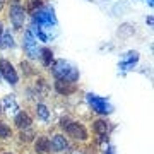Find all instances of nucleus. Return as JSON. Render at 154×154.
<instances>
[{"instance_id":"nucleus-20","label":"nucleus","mask_w":154,"mask_h":154,"mask_svg":"<svg viewBox=\"0 0 154 154\" xmlns=\"http://www.w3.org/2000/svg\"><path fill=\"white\" fill-rule=\"evenodd\" d=\"M43 5V2L41 0H29L28 2V9H26V12H31L33 14L36 9H39V7Z\"/></svg>"},{"instance_id":"nucleus-23","label":"nucleus","mask_w":154,"mask_h":154,"mask_svg":"<svg viewBox=\"0 0 154 154\" xmlns=\"http://www.w3.org/2000/svg\"><path fill=\"white\" fill-rule=\"evenodd\" d=\"M105 154H115V149L111 147V146H108V147H106V151H105Z\"/></svg>"},{"instance_id":"nucleus-24","label":"nucleus","mask_w":154,"mask_h":154,"mask_svg":"<svg viewBox=\"0 0 154 154\" xmlns=\"http://www.w3.org/2000/svg\"><path fill=\"white\" fill-rule=\"evenodd\" d=\"M146 21H147V24H149V26H152V22H154V19H152V16H149L147 19H146Z\"/></svg>"},{"instance_id":"nucleus-2","label":"nucleus","mask_w":154,"mask_h":154,"mask_svg":"<svg viewBox=\"0 0 154 154\" xmlns=\"http://www.w3.org/2000/svg\"><path fill=\"white\" fill-rule=\"evenodd\" d=\"M33 24L38 26H57V17L53 7L41 5L39 9L33 12Z\"/></svg>"},{"instance_id":"nucleus-14","label":"nucleus","mask_w":154,"mask_h":154,"mask_svg":"<svg viewBox=\"0 0 154 154\" xmlns=\"http://www.w3.org/2000/svg\"><path fill=\"white\" fill-rule=\"evenodd\" d=\"M38 58H41L43 67H50L51 65V60H53V51H51L50 48H41L39 50V57Z\"/></svg>"},{"instance_id":"nucleus-28","label":"nucleus","mask_w":154,"mask_h":154,"mask_svg":"<svg viewBox=\"0 0 154 154\" xmlns=\"http://www.w3.org/2000/svg\"><path fill=\"white\" fill-rule=\"evenodd\" d=\"M0 113H2V105H0Z\"/></svg>"},{"instance_id":"nucleus-27","label":"nucleus","mask_w":154,"mask_h":154,"mask_svg":"<svg viewBox=\"0 0 154 154\" xmlns=\"http://www.w3.org/2000/svg\"><path fill=\"white\" fill-rule=\"evenodd\" d=\"M12 2H14V4H19V2H21V0H12Z\"/></svg>"},{"instance_id":"nucleus-16","label":"nucleus","mask_w":154,"mask_h":154,"mask_svg":"<svg viewBox=\"0 0 154 154\" xmlns=\"http://www.w3.org/2000/svg\"><path fill=\"white\" fill-rule=\"evenodd\" d=\"M0 45H2V48H14V36L11 34V31H4Z\"/></svg>"},{"instance_id":"nucleus-22","label":"nucleus","mask_w":154,"mask_h":154,"mask_svg":"<svg viewBox=\"0 0 154 154\" xmlns=\"http://www.w3.org/2000/svg\"><path fill=\"white\" fill-rule=\"evenodd\" d=\"M69 122H70L69 118H62V122H60V127H62V128H65V127L69 125Z\"/></svg>"},{"instance_id":"nucleus-6","label":"nucleus","mask_w":154,"mask_h":154,"mask_svg":"<svg viewBox=\"0 0 154 154\" xmlns=\"http://www.w3.org/2000/svg\"><path fill=\"white\" fill-rule=\"evenodd\" d=\"M63 130L69 134V137L75 139V140H81V142H84V140L89 139L86 127H84L82 123H79V122H69V125H67Z\"/></svg>"},{"instance_id":"nucleus-26","label":"nucleus","mask_w":154,"mask_h":154,"mask_svg":"<svg viewBox=\"0 0 154 154\" xmlns=\"http://www.w3.org/2000/svg\"><path fill=\"white\" fill-rule=\"evenodd\" d=\"M4 7H5V0H0V11H2Z\"/></svg>"},{"instance_id":"nucleus-29","label":"nucleus","mask_w":154,"mask_h":154,"mask_svg":"<svg viewBox=\"0 0 154 154\" xmlns=\"http://www.w3.org/2000/svg\"><path fill=\"white\" fill-rule=\"evenodd\" d=\"M5 154H11V152H5Z\"/></svg>"},{"instance_id":"nucleus-3","label":"nucleus","mask_w":154,"mask_h":154,"mask_svg":"<svg viewBox=\"0 0 154 154\" xmlns=\"http://www.w3.org/2000/svg\"><path fill=\"white\" fill-rule=\"evenodd\" d=\"M22 48L26 51L28 58L34 60L39 57V46H38V39L34 38V34L31 33V29L24 31V38H22Z\"/></svg>"},{"instance_id":"nucleus-7","label":"nucleus","mask_w":154,"mask_h":154,"mask_svg":"<svg viewBox=\"0 0 154 154\" xmlns=\"http://www.w3.org/2000/svg\"><path fill=\"white\" fill-rule=\"evenodd\" d=\"M0 74H2V77H4L9 84H12V86H16V84L19 82V75H17L14 65H12L9 60H5V58L0 60Z\"/></svg>"},{"instance_id":"nucleus-12","label":"nucleus","mask_w":154,"mask_h":154,"mask_svg":"<svg viewBox=\"0 0 154 154\" xmlns=\"http://www.w3.org/2000/svg\"><path fill=\"white\" fill-rule=\"evenodd\" d=\"M2 110H5L9 115H17L19 113V105L16 103V98H14V94H9L4 98V108Z\"/></svg>"},{"instance_id":"nucleus-15","label":"nucleus","mask_w":154,"mask_h":154,"mask_svg":"<svg viewBox=\"0 0 154 154\" xmlns=\"http://www.w3.org/2000/svg\"><path fill=\"white\" fill-rule=\"evenodd\" d=\"M93 128H94V132L98 134V135H106L110 125H108L106 120H96V122H93Z\"/></svg>"},{"instance_id":"nucleus-1","label":"nucleus","mask_w":154,"mask_h":154,"mask_svg":"<svg viewBox=\"0 0 154 154\" xmlns=\"http://www.w3.org/2000/svg\"><path fill=\"white\" fill-rule=\"evenodd\" d=\"M51 74L55 79H63V81H70V82H77L79 81V70L75 65H72L70 62L63 60H55V63L51 65Z\"/></svg>"},{"instance_id":"nucleus-21","label":"nucleus","mask_w":154,"mask_h":154,"mask_svg":"<svg viewBox=\"0 0 154 154\" xmlns=\"http://www.w3.org/2000/svg\"><path fill=\"white\" fill-rule=\"evenodd\" d=\"M21 67H22V72H26V74H31V67H29L28 62H21Z\"/></svg>"},{"instance_id":"nucleus-17","label":"nucleus","mask_w":154,"mask_h":154,"mask_svg":"<svg viewBox=\"0 0 154 154\" xmlns=\"http://www.w3.org/2000/svg\"><path fill=\"white\" fill-rule=\"evenodd\" d=\"M36 115H38V118L46 122L50 118V110L43 105V103H38V105H36Z\"/></svg>"},{"instance_id":"nucleus-4","label":"nucleus","mask_w":154,"mask_h":154,"mask_svg":"<svg viewBox=\"0 0 154 154\" xmlns=\"http://www.w3.org/2000/svg\"><path fill=\"white\" fill-rule=\"evenodd\" d=\"M26 9L22 5H19V4H12L11 9H9V17H11V22L12 26H14V29H17V31H21L22 28H24V21H26Z\"/></svg>"},{"instance_id":"nucleus-8","label":"nucleus","mask_w":154,"mask_h":154,"mask_svg":"<svg viewBox=\"0 0 154 154\" xmlns=\"http://www.w3.org/2000/svg\"><path fill=\"white\" fill-rule=\"evenodd\" d=\"M50 149H51V151H55V152H65L67 149H69V142H67L65 135H62V134H55V135H51Z\"/></svg>"},{"instance_id":"nucleus-18","label":"nucleus","mask_w":154,"mask_h":154,"mask_svg":"<svg viewBox=\"0 0 154 154\" xmlns=\"http://www.w3.org/2000/svg\"><path fill=\"white\" fill-rule=\"evenodd\" d=\"M0 137L2 139H11L12 137V128L7 123L0 122Z\"/></svg>"},{"instance_id":"nucleus-13","label":"nucleus","mask_w":154,"mask_h":154,"mask_svg":"<svg viewBox=\"0 0 154 154\" xmlns=\"http://www.w3.org/2000/svg\"><path fill=\"white\" fill-rule=\"evenodd\" d=\"M31 123H33V120H31V116H29L28 113L19 111V113L16 115V125H17V128H21V130L29 128V127H31Z\"/></svg>"},{"instance_id":"nucleus-25","label":"nucleus","mask_w":154,"mask_h":154,"mask_svg":"<svg viewBox=\"0 0 154 154\" xmlns=\"http://www.w3.org/2000/svg\"><path fill=\"white\" fill-rule=\"evenodd\" d=\"M2 34H4V22L0 21V39H2Z\"/></svg>"},{"instance_id":"nucleus-5","label":"nucleus","mask_w":154,"mask_h":154,"mask_svg":"<svg viewBox=\"0 0 154 154\" xmlns=\"http://www.w3.org/2000/svg\"><path fill=\"white\" fill-rule=\"evenodd\" d=\"M88 103L91 105L93 111H96L99 115H110L111 111H113V106L105 98H99L96 94H88Z\"/></svg>"},{"instance_id":"nucleus-10","label":"nucleus","mask_w":154,"mask_h":154,"mask_svg":"<svg viewBox=\"0 0 154 154\" xmlns=\"http://www.w3.org/2000/svg\"><path fill=\"white\" fill-rule=\"evenodd\" d=\"M137 62H139V53L137 51H128V53L123 55V60L118 63V69H120V70H130Z\"/></svg>"},{"instance_id":"nucleus-11","label":"nucleus","mask_w":154,"mask_h":154,"mask_svg":"<svg viewBox=\"0 0 154 154\" xmlns=\"http://www.w3.org/2000/svg\"><path fill=\"white\" fill-rule=\"evenodd\" d=\"M34 151L38 154H48L51 149H50V139L46 135H39L36 140H34Z\"/></svg>"},{"instance_id":"nucleus-19","label":"nucleus","mask_w":154,"mask_h":154,"mask_svg":"<svg viewBox=\"0 0 154 154\" xmlns=\"http://www.w3.org/2000/svg\"><path fill=\"white\" fill-rule=\"evenodd\" d=\"M34 139V132L31 130V128H24L21 132V140L22 142H31Z\"/></svg>"},{"instance_id":"nucleus-9","label":"nucleus","mask_w":154,"mask_h":154,"mask_svg":"<svg viewBox=\"0 0 154 154\" xmlns=\"http://www.w3.org/2000/svg\"><path fill=\"white\" fill-rule=\"evenodd\" d=\"M55 91L62 96H69L75 91V82L70 81H63V79H57L55 81Z\"/></svg>"}]
</instances>
